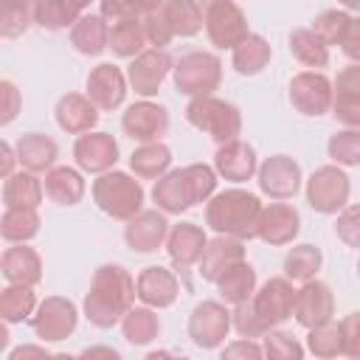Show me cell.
<instances>
[{
	"label": "cell",
	"mask_w": 360,
	"mask_h": 360,
	"mask_svg": "<svg viewBox=\"0 0 360 360\" xmlns=\"http://www.w3.org/2000/svg\"><path fill=\"white\" fill-rule=\"evenodd\" d=\"M53 118L62 132L82 135L98 124V107L87 98V93H65L53 107Z\"/></svg>",
	"instance_id": "24"
},
{
	"label": "cell",
	"mask_w": 360,
	"mask_h": 360,
	"mask_svg": "<svg viewBox=\"0 0 360 360\" xmlns=\"http://www.w3.org/2000/svg\"><path fill=\"white\" fill-rule=\"evenodd\" d=\"M37 292L31 284H8L0 292V321L6 323H22L37 312Z\"/></svg>",
	"instance_id": "37"
},
{
	"label": "cell",
	"mask_w": 360,
	"mask_h": 360,
	"mask_svg": "<svg viewBox=\"0 0 360 360\" xmlns=\"http://www.w3.org/2000/svg\"><path fill=\"white\" fill-rule=\"evenodd\" d=\"M202 8H211V6H217V3H233V0H197Z\"/></svg>",
	"instance_id": "62"
},
{
	"label": "cell",
	"mask_w": 360,
	"mask_h": 360,
	"mask_svg": "<svg viewBox=\"0 0 360 360\" xmlns=\"http://www.w3.org/2000/svg\"><path fill=\"white\" fill-rule=\"evenodd\" d=\"M321 264H323L321 248L304 242V245H295V248L287 250V256H284V276L290 281H301L304 284V281H309V278L318 276Z\"/></svg>",
	"instance_id": "42"
},
{
	"label": "cell",
	"mask_w": 360,
	"mask_h": 360,
	"mask_svg": "<svg viewBox=\"0 0 360 360\" xmlns=\"http://www.w3.org/2000/svg\"><path fill=\"white\" fill-rule=\"evenodd\" d=\"M82 354H84V357H93V354H107V357H112V360L118 357V352H115V349H87V352H82Z\"/></svg>",
	"instance_id": "59"
},
{
	"label": "cell",
	"mask_w": 360,
	"mask_h": 360,
	"mask_svg": "<svg viewBox=\"0 0 360 360\" xmlns=\"http://www.w3.org/2000/svg\"><path fill=\"white\" fill-rule=\"evenodd\" d=\"M22 357H48L45 346H20L14 352H8V360H22Z\"/></svg>",
	"instance_id": "58"
},
{
	"label": "cell",
	"mask_w": 360,
	"mask_h": 360,
	"mask_svg": "<svg viewBox=\"0 0 360 360\" xmlns=\"http://www.w3.org/2000/svg\"><path fill=\"white\" fill-rule=\"evenodd\" d=\"M76 323H79V309L65 295H48L45 301H39L37 312L31 315V329L42 343H59L70 338L76 332Z\"/></svg>",
	"instance_id": "7"
},
{
	"label": "cell",
	"mask_w": 360,
	"mask_h": 360,
	"mask_svg": "<svg viewBox=\"0 0 360 360\" xmlns=\"http://www.w3.org/2000/svg\"><path fill=\"white\" fill-rule=\"evenodd\" d=\"M149 45L143 22L141 20H124L110 25V51L121 59H135L138 53H143Z\"/></svg>",
	"instance_id": "39"
},
{
	"label": "cell",
	"mask_w": 360,
	"mask_h": 360,
	"mask_svg": "<svg viewBox=\"0 0 360 360\" xmlns=\"http://www.w3.org/2000/svg\"><path fill=\"white\" fill-rule=\"evenodd\" d=\"M127 82H129V79L124 76V70H121L118 65L101 62V65L90 68L87 82H84V93H87V98H90L98 110L112 112V110H118V107L124 104V98H127Z\"/></svg>",
	"instance_id": "15"
},
{
	"label": "cell",
	"mask_w": 360,
	"mask_h": 360,
	"mask_svg": "<svg viewBox=\"0 0 360 360\" xmlns=\"http://www.w3.org/2000/svg\"><path fill=\"white\" fill-rule=\"evenodd\" d=\"M174 70V59L166 48H146L143 53H138L129 68H127V79L132 84V90L143 98L158 96L160 84L166 82V76Z\"/></svg>",
	"instance_id": "11"
},
{
	"label": "cell",
	"mask_w": 360,
	"mask_h": 360,
	"mask_svg": "<svg viewBox=\"0 0 360 360\" xmlns=\"http://www.w3.org/2000/svg\"><path fill=\"white\" fill-rule=\"evenodd\" d=\"M352 22V14L346 8H329V11H321L315 20H312V31L326 42V45H340L346 28Z\"/></svg>",
	"instance_id": "48"
},
{
	"label": "cell",
	"mask_w": 360,
	"mask_h": 360,
	"mask_svg": "<svg viewBox=\"0 0 360 360\" xmlns=\"http://www.w3.org/2000/svg\"><path fill=\"white\" fill-rule=\"evenodd\" d=\"M326 152L338 166H360V129H354V127L338 129L329 138Z\"/></svg>",
	"instance_id": "46"
},
{
	"label": "cell",
	"mask_w": 360,
	"mask_h": 360,
	"mask_svg": "<svg viewBox=\"0 0 360 360\" xmlns=\"http://www.w3.org/2000/svg\"><path fill=\"white\" fill-rule=\"evenodd\" d=\"M143 186H141V177H132L127 172H104L93 180V202L112 219H132L135 214L143 211Z\"/></svg>",
	"instance_id": "3"
},
{
	"label": "cell",
	"mask_w": 360,
	"mask_h": 360,
	"mask_svg": "<svg viewBox=\"0 0 360 360\" xmlns=\"http://www.w3.org/2000/svg\"><path fill=\"white\" fill-rule=\"evenodd\" d=\"M34 22V6H20V3H3L0 14V34L6 39L22 37Z\"/></svg>",
	"instance_id": "49"
},
{
	"label": "cell",
	"mask_w": 360,
	"mask_h": 360,
	"mask_svg": "<svg viewBox=\"0 0 360 360\" xmlns=\"http://www.w3.org/2000/svg\"><path fill=\"white\" fill-rule=\"evenodd\" d=\"M273 59V48L262 34H248L233 51H231V68L239 76H256L262 73Z\"/></svg>",
	"instance_id": "31"
},
{
	"label": "cell",
	"mask_w": 360,
	"mask_h": 360,
	"mask_svg": "<svg viewBox=\"0 0 360 360\" xmlns=\"http://www.w3.org/2000/svg\"><path fill=\"white\" fill-rule=\"evenodd\" d=\"M163 11L169 17V25H172L174 37L188 39V37H197L205 28V14H202V6L197 0H166Z\"/></svg>",
	"instance_id": "38"
},
{
	"label": "cell",
	"mask_w": 360,
	"mask_h": 360,
	"mask_svg": "<svg viewBox=\"0 0 360 360\" xmlns=\"http://www.w3.org/2000/svg\"><path fill=\"white\" fill-rule=\"evenodd\" d=\"M264 354V349L256 343V338H242V340H233V343H228L225 349H222V357H228V360H236V357H242V360H259Z\"/></svg>",
	"instance_id": "55"
},
{
	"label": "cell",
	"mask_w": 360,
	"mask_h": 360,
	"mask_svg": "<svg viewBox=\"0 0 360 360\" xmlns=\"http://www.w3.org/2000/svg\"><path fill=\"white\" fill-rule=\"evenodd\" d=\"M39 214L37 208H6L0 217V236L14 245V242H31L39 233Z\"/></svg>",
	"instance_id": "40"
},
{
	"label": "cell",
	"mask_w": 360,
	"mask_h": 360,
	"mask_svg": "<svg viewBox=\"0 0 360 360\" xmlns=\"http://www.w3.org/2000/svg\"><path fill=\"white\" fill-rule=\"evenodd\" d=\"M205 34L208 42L219 51H233L248 34V17L236 3H217L205 8Z\"/></svg>",
	"instance_id": "12"
},
{
	"label": "cell",
	"mask_w": 360,
	"mask_h": 360,
	"mask_svg": "<svg viewBox=\"0 0 360 360\" xmlns=\"http://www.w3.org/2000/svg\"><path fill=\"white\" fill-rule=\"evenodd\" d=\"M340 51H343L346 59L360 62V14L352 17V22H349V28H346V34L340 39Z\"/></svg>",
	"instance_id": "56"
},
{
	"label": "cell",
	"mask_w": 360,
	"mask_h": 360,
	"mask_svg": "<svg viewBox=\"0 0 360 360\" xmlns=\"http://www.w3.org/2000/svg\"><path fill=\"white\" fill-rule=\"evenodd\" d=\"M332 115L343 127L360 129V62H349L332 82Z\"/></svg>",
	"instance_id": "20"
},
{
	"label": "cell",
	"mask_w": 360,
	"mask_h": 360,
	"mask_svg": "<svg viewBox=\"0 0 360 360\" xmlns=\"http://www.w3.org/2000/svg\"><path fill=\"white\" fill-rule=\"evenodd\" d=\"M166 0H101V17L115 25L124 20H143L149 11L160 8Z\"/></svg>",
	"instance_id": "45"
},
{
	"label": "cell",
	"mask_w": 360,
	"mask_h": 360,
	"mask_svg": "<svg viewBox=\"0 0 360 360\" xmlns=\"http://www.w3.org/2000/svg\"><path fill=\"white\" fill-rule=\"evenodd\" d=\"M186 121L205 132L217 146L219 143H228L233 138L242 135V112L236 104L225 101V98H217V96H197L186 104Z\"/></svg>",
	"instance_id": "4"
},
{
	"label": "cell",
	"mask_w": 360,
	"mask_h": 360,
	"mask_svg": "<svg viewBox=\"0 0 360 360\" xmlns=\"http://www.w3.org/2000/svg\"><path fill=\"white\" fill-rule=\"evenodd\" d=\"M70 45L82 56H98L110 48V22L101 14H82L70 25Z\"/></svg>",
	"instance_id": "27"
},
{
	"label": "cell",
	"mask_w": 360,
	"mask_h": 360,
	"mask_svg": "<svg viewBox=\"0 0 360 360\" xmlns=\"http://www.w3.org/2000/svg\"><path fill=\"white\" fill-rule=\"evenodd\" d=\"M332 93H335L332 79L323 76L321 70H301L290 79V87H287L290 104L309 118L326 115L332 110Z\"/></svg>",
	"instance_id": "9"
},
{
	"label": "cell",
	"mask_w": 360,
	"mask_h": 360,
	"mask_svg": "<svg viewBox=\"0 0 360 360\" xmlns=\"http://www.w3.org/2000/svg\"><path fill=\"white\" fill-rule=\"evenodd\" d=\"M295 287L287 276H276V278H267L250 298L259 321L273 329V326H281L284 321L292 318V309H295Z\"/></svg>",
	"instance_id": "10"
},
{
	"label": "cell",
	"mask_w": 360,
	"mask_h": 360,
	"mask_svg": "<svg viewBox=\"0 0 360 360\" xmlns=\"http://www.w3.org/2000/svg\"><path fill=\"white\" fill-rule=\"evenodd\" d=\"M0 3H20V6H34L37 0H0Z\"/></svg>",
	"instance_id": "63"
},
{
	"label": "cell",
	"mask_w": 360,
	"mask_h": 360,
	"mask_svg": "<svg viewBox=\"0 0 360 360\" xmlns=\"http://www.w3.org/2000/svg\"><path fill=\"white\" fill-rule=\"evenodd\" d=\"M45 197L56 205H76L82 202L87 186H84V177L79 169L73 166H53L45 172Z\"/></svg>",
	"instance_id": "29"
},
{
	"label": "cell",
	"mask_w": 360,
	"mask_h": 360,
	"mask_svg": "<svg viewBox=\"0 0 360 360\" xmlns=\"http://www.w3.org/2000/svg\"><path fill=\"white\" fill-rule=\"evenodd\" d=\"M307 349L315 354V357H338L343 354V332H340V323H321V326H312L307 329Z\"/></svg>",
	"instance_id": "44"
},
{
	"label": "cell",
	"mask_w": 360,
	"mask_h": 360,
	"mask_svg": "<svg viewBox=\"0 0 360 360\" xmlns=\"http://www.w3.org/2000/svg\"><path fill=\"white\" fill-rule=\"evenodd\" d=\"M349 191H352L349 174L338 163L318 166L307 180V202H309V208L315 214H338V211H343L349 205Z\"/></svg>",
	"instance_id": "6"
},
{
	"label": "cell",
	"mask_w": 360,
	"mask_h": 360,
	"mask_svg": "<svg viewBox=\"0 0 360 360\" xmlns=\"http://www.w3.org/2000/svg\"><path fill=\"white\" fill-rule=\"evenodd\" d=\"M90 0H37L34 3V22L48 31H62L73 25Z\"/></svg>",
	"instance_id": "33"
},
{
	"label": "cell",
	"mask_w": 360,
	"mask_h": 360,
	"mask_svg": "<svg viewBox=\"0 0 360 360\" xmlns=\"http://www.w3.org/2000/svg\"><path fill=\"white\" fill-rule=\"evenodd\" d=\"M135 298L138 287L129 270L121 264H101L96 267L90 287L84 292V318L96 329H112L135 307Z\"/></svg>",
	"instance_id": "1"
},
{
	"label": "cell",
	"mask_w": 360,
	"mask_h": 360,
	"mask_svg": "<svg viewBox=\"0 0 360 360\" xmlns=\"http://www.w3.org/2000/svg\"><path fill=\"white\" fill-rule=\"evenodd\" d=\"M338 323H340V332H343V354L346 357H360V312H349Z\"/></svg>",
	"instance_id": "54"
},
{
	"label": "cell",
	"mask_w": 360,
	"mask_h": 360,
	"mask_svg": "<svg viewBox=\"0 0 360 360\" xmlns=\"http://www.w3.org/2000/svg\"><path fill=\"white\" fill-rule=\"evenodd\" d=\"M0 158H3L0 172H3V180H6V177H11V174H14V166L20 163V160H17V149H14L8 141H3V143H0Z\"/></svg>",
	"instance_id": "57"
},
{
	"label": "cell",
	"mask_w": 360,
	"mask_h": 360,
	"mask_svg": "<svg viewBox=\"0 0 360 360\" xmlns=\"http://www.w3.org/2000/svg\"><path fill=\"white\" fill-rule=\"evenodd\" d=\"M205 245H208V236L197 222H177L169 228L166 253H169L174 270H188V267L200 264Z\"/></svg>",
	"instance_id": "22"
},
{
	"label": "cell",
	"mask_w": 360,
	"mask_h": 360,
	"mask_svg": "<svg viewBox=\"0 0 360 360\" xmlns=\"http://www.w3.org/2000/svg\"><path fill=\"white\" fill-rule=\"evenodd\" d=\"M172 166V149L160 141H149L132 149L129 155V169L135 172V177L141 180H158L169 172Z\"/></svg>",
	"instance_id": "34"
},
{
	"label": "cell",
	"mask_w": 360,
	"mask_h": 360,
	"mask_svg": "<svg viewBox=\"0 0 360 360\" xmlns=\"http://www.w3.org/2000/svg\"><path fill=\"white\" fill-rule=\"evenodd\" d=\"M141 22H143V31H146V39H149L152 48H166V45L174 39V31H172V25H169V17H166L163 6L155 8V11H149Z\"/></svg>",
	"instance_id": "51"
},
{
	"label": "cell",
	"mask_w": 360,
	"mask_h": 360,
	"mask_svg": "<svg viewBox=\"0 0 360 360\" xmlns=\"http://www.w3.org/2000/svg\"><path fill=\"white\" fill-rule=\"evenodd\" d=\"M340 3V8H346V11H360V0H338Z\"/></svg>",
	"instance_id": "60"
},
{
	"label": "cell",
	"mask_w": 360,
	"mask_h": 360,
	"mask_svg": "<svg viewBox=\"0 0 360 360\" xmlns=\"http://www.w3.org/2000/svg\"><path fill=\"white\" fill-rule=\"evenodd\" d=\"M259 188L262 194H267L270 200H290L295 197V191L301 188V166L298 160H292L290 155H270L262 160L259 172Z\"/></svg>",
	"instance_id": "14"
},
{
	"label": "cell",
	"mask_w": 360,
	"mask_h": 360,
	"mask_svg": "<svg viewBox=\"0 0 360 360\" xmlns=\"http://www.w3.org/2000/svg\"><path fill=\"white\" fill-rule=\"evenodd\" d=\"M135 287H138V301L146 304V307H155V309L172 307L177 301V295H180L177 276L169 267H160V264L143 267L138 273V278H135Z\"/></svg>",
	"instance_id": "23"
},
{
	"label": "cell",
	"mask_w": 360,
	"mask_h": 360,
	"mask_svg": "<svg viewBox=\"0 0 360 360\" xmlns=\"http://www.w3.org/2000/svg\"><path fill=\"white\" fill-rule=\"evenodd\" d=\"M231 321H233V329H236L242 338H262V335L267 332V326L259 321V315H256V309H253L250 301L236 304L233 312H231Z\"/></svg>",
	"instance_id": "52"
},
{
	"label": "cell",
	"mask_w": 360,
	"mask_h": 360,
	"mask_svg": "<svg viewBox=\"0 0 360 360\" xmlns=\"http://www.w3.org/2000/svg\"><path fill=\"white\" fill-rule=\"evenodd\" d=\"M14 149H17L20 166L28 169V172H37V174L53 169L56 166V158H59L56 141L48 138V135H42V132H25V135H20L17 143H14Z\"/></svg>",
	"instance_id": "28"
},
{
	"label": "cell",
	"mask_w": 360,
	"mask_h": 360,
	"mask_svg": "<svg viewBox=\"0 0 360 360\" xmlns=\"http://www.w3.org/2000/svg\"><path fill=\"white\" fill-rule=\"evenodd\" d=\"M242 259H245V245H242V239L217 233L214 239H208V245H205V250H202L200 276H202V281L217 284V278H219L225 270H231L236 262H242Z\"/></svg>",
	"instance_id": "25"
},
{
	"label": "cell",
	"mask_w": 360,
	"mask_h": 360,
	"mask_svg": "<svg viewBox=\"0 0 360 360\" xmlns=\"http://www.w3.org/2000/svg\"><path fill=\"white\" fill-rule=\"evenodd\" d=\"M169 219L160 208H143L124 225V242L135 253H155L160 245H166L169 236Z\"/></svg>",
	"instance_id": "16"
},
{
	"label": "cell",
	"mask_w": 360,
	"mask_h": 360,
	"mask_svg": "<svg viewBox=\"0 0 360 360\" xmlns=\"http://www.w3.org/2000/svg\"><path fill=\"white\" fill-rule=\"evenodd\" d=\"M262 200L253 191L245 188H225L217 191L205 202V225L214 233L233 236L242 242L256 239L259 233V217H262Z\"/></svg>",
	"instance_id": "2"
},
{
	"label": "cell",
	"mask_w": 360,
	"mask_h": 360,
	"mask_svg": "<svg viewBox=\"0 0 360 360\" xmlns=\"http://www.w3.org/2000/svg\"><path fill=\"white\" fill-rule=\"evenodd\" d=\"M121 335L132 346H146L160 335V318L155 315V307H132L121 318Z\"/></svg>",
	"instance_id": "36"
},
{
	"label": "cell",
	"mask_w": 360,
	"mask_h": 360,
	"mask_svg": "<svg viewBox=\"0 0 360 360\" xmlns=\"http://www.w3.org/2000/svg\"><path fill=\"white\" fill-rule=\"evenodd\" d=\"M262 349L273 360H301L304 357V346L295 340V335L276 329V326L262 335Z\"/></svg>",
	"instance_id": "47"
},
{
	"label": "cell",
	"mask_w": 360,
	"mask_h": 360,
	"mask_svg": "<svg viewBox=\"0 0 360 360\" xmlns=\"http://www.w3.org/2000/svg\"><path fill=\"white\" fill-rule=\"evenodd\" d=\"M76 166L87 174H104L118 160V141L110 132H82L73 143Z\"/></svg>",
	"instance_id": "18"
},
{
	"label": "cell",
	"mask_w": 360,
	"mask_h": 360,
	"mask_svg": "<svg viewBox=\"0 0 360 360\" xmlns=\"http://www.w3.org/2000/svg\"><path fill=\"white\" fill-rule=\"evenodd\" d=\"M152 200L160 211L166 214H183L191 208L188 202V194L183 188V177H180V169L174 172H166L163 177L155 180V188H152Z\"/></svg>",
	"instance_id": "41"
},
{
	"label": "cell",
	"mask_w": 360,
	"mask_h": 360,
	"mask_svg": "<svg viewBox=\"0 0 360 360\" xmlns=\"http://www.w3.org/2000/svg\"><path fill=\"white\" fill-rule=\"evenodd\" d=\"M214 169L228 183H248L259 172L256 149L248 141H242V138H233L228 143H219L217 146V155H214Z\"/></svg>",
	"instance_id": "21"
},
{
	"label": "cell",
	"mask_w": 360,
	"mask_h": 360,
	"mask_svg": "<svg viewBox=\"0 0 360 360\" xmlns=\"http://www.w3.org/2000/svg\"><path fill=\"white\" fill-rule=\"evenodd\" d=\"M301 231V214L295 205L284 202V200H276L270 205L262 208V217H259V233L256 239H262L264 245L270 248H281V245H290Z\"/></svg>",
	"instance_id": "19"
},
{
	"label": "cell",
	"mask_w": 360,
	"mask_h": 360,
	"mask_svg": "<svg viewBox=\"0 0 360 360\" xmlns=\"http://www.w3.org/2000/svg\"><path fill=\"white\" fill-rule=\"evenodd\" d=\"M357 276H360V259H357Z\"/></svg>",
	"instance_id": "64"
},
{
	"label": "cell",
	"mask_w": 360,
	"mask_h": 360,
	"mask_svg": "<svg viewBox=\"0 0 360 360\" xmlns=\"http://www.w3.org/2000/svg\"><path fill=\"white\" fill-rule=\"evenodd\" d=\"M180 177H183V188H186L191 205L208 202L217 194V169H211L205 163H188V166H183L180 169Z\"/></svg>",
	"instance_id": "43"
},
{
	"label": "cell",
	"mask_w": 360,
	"mask_h": 360,
	"mask_svg": "<svg viewBox=\"0 0 360 360\" xmlns=\"http://www.w3.org/2000/svg\"><path fill=\"white\" fill-rule=\"evenodd\" d=\"M290 53L304 68H326L329 65V45L312 28H292L290 31Z\"/></svg>",
	"instance_id": "35"
},
{
	"label": "cell",
	"mask_w": 360,
	"mask_h": 360,
	"mask_svg": "<svg viewBox=\"0 0 360 360\" xmlns=\"http://www.w3.org/2000/svg\"><path fill=\"white\" fill-rule=\"evenodd\" d=\"M20 107H22V93L17 90L14 82L3 79V82H0V124L8 127V124L17 118Z\"/></svg>",
	"instance_id": "53"
},
{
	"label": "cell",
	"mask_w": 360,
	"mask_h": 360,
	"mask_svg": "<svg viewBox=\"0 0 360 360\" xmlns=\"http://www.w3.org/2000/svg\"><path fill=\"white\" fill-rule=\"evenodd\" d=\"M0 273H3V278L8 284H31V287H37L42 281V259L25 242H14L11 248L3 250Z\"/></svg>",
	"instance_id": "26"
},
{
	"label": "cell",
	"mask_w": 360,
	"mask_h": 360,
	"mask_svg": "<svg viewBox=\"0 0 360 360\" xmlns=\"http://www.w3.org/2000/svg\"><path fill=\"white\" fill-rule=\"evenodd\" d=\"M295 321L304 326V329H312V326H321L326 321H332L335 315V295H332V287L321 278H309L301 284V290L295 292V309H292Z\"/></svg>",
	"instance_id": "17"
},
{
	"label": "cell",
	"mask_w": 360,
	"mask_h": 360,
	"mask_svg": "<svg viewBox=\"0 0 360 360\" xmlns=\"http://www.w3.org/2000/svg\"><path fill=\"white\" fill-rule=\"evenodd\" d=\"M335 236L346 248H357L360 250V205H346L343 211H338Z\"/></svg>",
	"instance_id": "50"
},
{
	"label": "cell",
	"mask_w": 360,
	"mask_h": 360,
	"mask_svg": "<svg viewBox=\"0 0 360 360\" xmlns=\"http://www.w3.org/2000/svg\"><path fill=\"white\" fill-rule=\"evenodd\" d=\"M172 79H174V90L188 98L214 96V90L222 82V59L208 51H191L174 62Z\"/></svg>",
	"instance_id": "5"
},
{
	"label": "cell",
	"mask_w": 360,
	"mask_h": 360,
	"mask_svg": "<svg viewBox=\"0 0 360 360\" xmlns=\"http://www.w3.org/2000/svg\"><path fill=\"white\" fill-rule=\"evenodd\" d=\"M8 346V323L3 321V326H0V349H6Z\"/></svg>",
	"instance_id": "61"
},
{
	"label": "cell",
	"mask_w": 360,
	"mask_h": 360,
	"mask_svg": "<svg viewBox=\"0 0 360 360\" xmlns=\"http://www.w3.org/2000/svg\"><path fill=\"white\" fill-rule=\"evenodd\" d=\"M45 194V183L37 177V172H14L3 183V205L6 208H39Z\"/></svg>",
	"instance_id": "30"
},
{
	"label": "cell",
	"mask_w": 360,
	"mask_h": 360,
	"mask_svg": "<svg viewBox=\"0 0 360 360\" xmlns=\"http://www.w3.org/2000/svg\"><path fill=\"white\" fill-rule=\"evenodd\" d=\"M217 292H219V301L233 304V307L242 304V301H250L253 292H256V270H253V264H248L242 259L231 270H225L217 278Z\"/></svg>",
	"instance_id": "32"
},
{
	"label": "cell",
	"mask_w": 360,
	"mask_h": 360,
	"mask_svg": "<svg viewBox=\"0 0 360 360\" xmlns=\"http://www.w3.org/2000/svg\"><path fill=\"white\" fill-rule=\"evenodd\" d=\"M233 329L225 301H200L188 315V338L197 349H219Z\"/></svg>",
	"instance_id": "8"
},
{
	"label": "cell",
	"mask_w": 360,
	"mask_h": 360,
	"mask_svg": "<svg viewBox=\"0 0 360 360\" xmlns=\"http://www.w3.org/2000/svg\"><path fill=\"white\" fill-rule=\"evenodd\" d=\"M121 129L138 141V143H149V141H160L169 132V110L158 101H135L124 110L121 115Z\"/></svg>",
	"instance_id": "13"
}]
</instances>
